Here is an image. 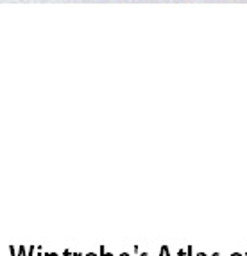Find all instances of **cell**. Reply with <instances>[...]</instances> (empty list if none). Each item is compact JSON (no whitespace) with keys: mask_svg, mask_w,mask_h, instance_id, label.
I'll use <instances>...</instances> for the list:
<instances>
[{"mask_svg":"<svg viewBox=\"0 0 247 256\" xmlns=\"http://www.w3.org/2000/svg\"><path fill=\"white\" fill-rule=\"evenodd\" d=\"M231 256H242V254H240V252H233Z\"/></svg>","mask_w":247,"mask_h":256,"instance_id":"1","label":"cell"},{"mask_svg":"<svg viewBox=\"0 0 247 256\" xmlns=\"http://www.w3.org/2000/svg\"><path fill=\"white\" fill-rule=\"evenodd\" d=\"M213 256H218V254H213Z\"/></svg>","mask_w":247,"mask_h":256,"instance_id":"2","label":"cell"},{"mask_svg":"<svg viewBox=\"0 0 247 256\" xmlns=\"http://www.w3.org/2000/svg\"><path fill=\"white\" fill-rule=\"evenodd\" d=\"M199 256H204V254H199Z\"/></svg>","mask_w":247,"mask_h":256,"instance_id":"3","label":"cell"},{"mask_svg":"<svg viewBox=\"0 0 247 256\" xmlns=\"http://www.w3.org/2000/svg\"><path fill=\"white\" fill-rule=\"evenodd\" d=\"M246 256H247V254H246Z\"/></svg>","mask_w":247,"mask_h":256,"instance_id":"4","label":"cell"}]
</instances>
